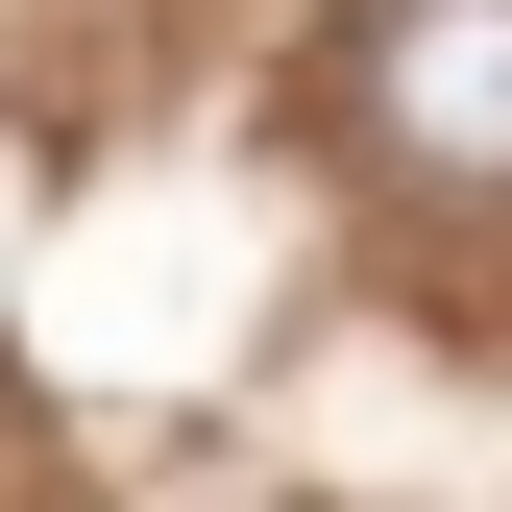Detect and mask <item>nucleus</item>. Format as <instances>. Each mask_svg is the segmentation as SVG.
Listing matches in <instances>:
<instances>
[{
    "instance_id": "obj_1",
    "label": "nucleus",
    "mask_w": 512,
    "mask_h": 512,
    "mask_svg": "<svg viewBox=\"0 0 512 512\" xmlns=\"http://www.w3.org/2000/svg\"><path fill=\"white\" fill-rule=\"evenodd\" d=\"M342 122H366V171H415V196H512V0H366Z\"/></svg>"
},
{
    "instance_id": "obj_2",
    "label": "nucleus",
    "mask_w": 512,
    "mask_h": 512,
    "mask_svg": "<svg viewBox=\"0 0 512 512\" xmlns=\"http://www.w3.org/2000/svg\"><path fill=\"white\" fill-rule=\"evenodd\" d=\"M0 439H25V415H0Z\"/></svg>"
}]
</instances>
